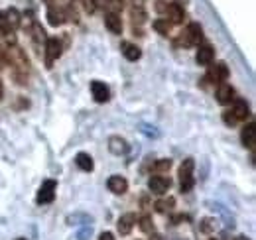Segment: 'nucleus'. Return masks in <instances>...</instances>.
Returning <instances> with one entry per match:
<instances>
[{
	"label": "nucleus",
	"mask_w": 256,
	"mask_h": 240,
	"mask_svg": "<svg viewBox=\"0 0 256 240\" xmlns=\"http://www.w3.org/2000/svg\"><path fill=\"white\" fill-rule=\"evenodd\" d=\"M193 168H195V162L191 158L183 160V164L179 168V179H181V191L183 193L191 191V187L195 183V179H193Z\"/></svg>",
	"instance_id": "1"
},
{
	"label": "nucleus",
	"mask_w": 256,
	"mask_h": 240,
	"mask_svg": "<svg viewBox=\"0 0 256 240\" xmlns=\"http://www.w3.org/2000/svg\"><path fill=\"white\" fill-rule=\"evenodd\" d=\"M59 57H61V42L57 38L46 40V61H48V65H51Z\"/></svg>",
	"instance_id": "2"
},
{
	"label": "nucleus",
	"mask_w": 256,
	"mask_h": 240,
	"mask_svg": "<svg viewBox=\"0 0 256 240\" xmlns=\"http://www.w3.org/2000/svg\"><path fill=\"white\" fill-rule=\"evenodd\" d=\"M209 67V79L211 81H215V83H223V81H227L229 79V67L223 63V61H219V63H211V65H207Z\"/></svg>",
	"instance_id": "3"
},
{
	"label": "nucleus",
	"mask_w": 256,
	"mask_h": 240,
	"mask_svg": "<svg viewBox=\"0 0 256 240\" xmlns=\"http://www.w3.org/2000/svg\"><path fill=\"white\" fill-rule=\"evenodd\" d=\"M55 189H57V183L53 179L44 181L42 187H40V193H38V201L40 203H51L55 199Z\"/></svg>",
	"instance_id": "4"
},
{
	"label": "nucleus",
	"mask_w": 256,
	"mask_h": 240,
	"mask_svg": "<svg viewBox=\"0 0 256 240\" xmlns=\"http://www.w3.org/2000/svg\"><path fill=\"white\" fill-rule=\"evenodd\" d=\"M183 36H185V44L187 46H199V42L203 40V28L197 22H191Z\"/></svg>",
	"instance_id": "5"
},
{
	"label": "nucleus",
	"mask_w": 256,
	"mask_h": 240,
	"mask_svg": "<svg viewBox=\"0 0 256 240\" xmlns=\"http://www.w3.org/2000/svg\"><path fill=\"white\" fill-rule=\"evenodd\" d=\"M170 185H172L170 179L164 177V175H154V177H150V181H148L150 191L156 193V195H166L168 189H170Z\"/></svg>",
	"instance_id": "6"
},
{
	"label": "nucleus",
	"mask_w": 256,
	"mask_h": 240,
	"mask_svg": "<svg viewBox=\"0 0 256 240\" xmlns=\"http://www.w3.org/2000/svg\"><path fill=\"white\" fill-rule=\"evenodd\" d=\"M106 187H108L110 193H114V195H122V193L128 191V181H126L122 175H112V177H108Z\"/></svg>",
	"instance_id": "7"
},
{
	"label": "nucleus",
	"mask_w": 256,
	"mask_h": 240,
	"mask_svg": "<svg viewBox=\"0 0 256 240\" xmlns=\"http://www.w3.org/2000/svg\"><path fill=\"white\" fill-rule=\"evenodd\" d=\"M134 224H136V215L134 213H126V215H122L118 218L116 228H118L120 234H130V230L134 228Z\"/></svg>",
	"instance_id": "8"
},
{
	"label": "nucleus",
	"mask_w": 256,
	"mask_h": 240,
	"mask_svg": "<svg viewBox=\"0 0 256 240\" xmlns=\"http://www.w3.org/2000/svg\"><path fill=\"white\" fill-rule=\"evenodd\" d=\"M91 93H93V98H95L97 102H106L108 96H110L108 87H106L104 83H101V81H93V83H91Z\"/></svg>",
	"instance_id": "9"
},
{
	"label": "nucleus",
	"mask_w": 256,
	"mask_h": 240,
	"mask_svg": "<svg viewBox=\"0 0 256 240\" xmlns=\"http://www.w3.org/2000/svg\"><path fill=\"white\" fill-rule=\"evenodd\" d=\"M213 57H215V51H213L211 46H201V48L197 49V55H195L197 65H203V67L211 65V63H213Z\"/></svg>",
	"instance_id": "10"
},
{
	"label": "nucleus",
	"mask_w": 256,
	"mask_h": 240,
	"mask_svg": "<svg viewBox=\"0 0 256 240\" xmlns=\"http://www.w3.org/2000/svg\"><path fill=\"white\" fill-rule=\"evenodd\" d=\"M215 96H217V102H221V104H229V102L234 100V91H232L230 85L221 83L219 89H217V95H215Z\"/></svg>",
	"instance_id": "11"
},
{
	"label": "nucleus",
	"mask_w": 256,
	"mask_h": 240,
	"mask_svg": "<svg viewBox=\"0 0 256 240\" xmlns=\"http://www.w3.org/2000/svg\"><path fill=\"white\" fill-rule=\"evenodd\" d=\"M166 20L170 22V24H181L183 22V8L179 6V4H170V6H166Z\"/></svg>",
	"instance_id": "12"
},
{
	"label": "nucleus",
	"mask_w": 256,
	"mask_h": 240,
	"mask_svg": "<svg viewBox=\"0 0 256 240\" xmlns=\"http://www.w3.org/2000/svg\"><path fill=\"white\" fill-rule=\"evenodd\" d=\"M104 26L110 30V34H122V20H120V16L118 14H114V12H108L106 16H104Z\"/></svg>",
	"instance_id": "13"
},
{
	"label": "nucleus",
	"mask_w": 256,
	"mask_h": 240,
	"mask_svg": "<svg viewBox=\"0 0 256 240\" xmlns=\"http://www.w3.org/2000/svg\"><path fill=\"white\" fill-rule=\"evenodd\" d=\"M232 116L236 118V120H246L248 116H250V108H248V104H246V100H240V98H236L234 100V104H232Z\"/></svg>",
	"instance_id": "14"
},
{
	"label": "nucleus",
	"mask_w": 256,
	"mask_h": 240,
	"mask_svg": "<svg viewBox=\"0 0 256 240\" xmlns=\"http://www.w3.org/2000/svg\"><path fill=\"white\" fill-rule=\"evenodd\" d=\"M240 138H242V144H244L246 148H254V144H256V126H254L252 122H248V124L242 128Z\"/></svg>",
	"instance_id": "15"
},
{
	"label": "nucleus",
	"mask_w": 256,
	"mask_h": 240,
	"mask_svg": "<svg viewBox=\"0 0 256 240\" xmlns=\"http://www.w3.org/2000/svg\"><path fill=\"white\" fill-rule=\"evenodd\" d=\"M122 55H124L128 61H138V59L142 57V51H140V48L134 46V44H124V46H122Z\"/></svg>",
	"instance_id": "16"
},
{
	"label": "nucleus",
	"mask_w": 256,
	"mask_h": 240,
	"mask_svg": "<svg viewBox=\"0 0 256 240\" xmlns=\"http://www.w3.org/2000/svg\"><path fill=\"white\" fill-rule=\"evenodd\" d=\"M4 20H6V24H8L10 30H16L20 26V22H22V16H20V12L16 8H8L4 12Z\"/></svg>",
	"instance_id": "17"
},
{
	"label": "nucleus",
	"mask_w": 256,
	"mask_h": 240,
	"mask_svg": "<svg viewBox=\"0 0 256 240\" xmlns=\"http://www.w3.org/2000/svg\"><path fill=\"white\" fill-rule=\"evenodd\" d=\"M108 150H110L112 154L120 156V154H124V152L128 150V146H126L124 138H120V136H112V138L108 140Z\"/></svg>",
	"instance_id": "18"
},
{
	"label": "nucleus",
	"mask_w": 256,
	"mask_h": 240,
	"mask_svg": "<svg viewBox=\"0 0 256 240\" xmlns=\"http://www.w3.org/2000/svg\"><path fill=\"white\" fill-rule=\"evenodd\" d=\"M75 164H77V168H79V169H83V171H93V168H95L93 158H91L89 154H85V152H79V154H77Z\"/></svg>",
	"instance_id": "19"
},
{
	"label": "nucleus",
	"mask_w": 256,
	"mask_h": 240,
	"mask_svg": "<svg viewBox=\"0 0 256 240\" xmlns=\"http://www.w3.org/2000/svg\"><path fill=\"white\" fill-rule=\"evenodd\" d=\"M63 18H65V16H63L61 10H55V8H50V10H48V20H50L51 26H55V28L61 26V24H63Z\"/></svg>",
	"instance_id": "20"
},
{
	"label": "nucleus",
	"mask_w": 256,
	"mask_h": 240,
	"mask_svg": "<svg viewBox=\"0 0 256 240\" xmlns=\"http://www.w3.org/2000/svg\"><path fill=\"white\" fill-rule=\"evenodd\" d=\"M174 205H176V199L174 197H168V199H160V201H156V211L158 213H168V211H172L174 209Z\"/></svg>",
	"instance_id": "21"
},
{
	"label": "nucleus",
	"mask_w": 256,
	"mask_h": 240,
	"mask_svg": "<svg viewBox=\"0 0 256 240\" xmlns=\"http://www.w3.org/2000/svg\"><path fill=\"white\" fill-rule=\"evenodd\" d=\"M154 30H156L158 34H162V36H168L170 30H172V24H170L168 20L160 18V20H154Z\"/></svg>",
	"instance_id": "22"
},
{
	"label": "nucleus",
	"mask_w": 256,
	"mask_h": 240,
	"mask_svg": "<svg viewBox=\"0 0 256 240\" xmlns=\"http://www.w3.org/2000/svg\"><path fill=\"white\" fill-rule=\"evenodd\" d=\"M138 224H140V230H142V232H146V234L154 232V222H152V218H150V216H142Z\"/></svg>",
	"instance_id": "23"
},
{
	"label": "nucleus",
	"mask_w": 256,
	"mask_h": 240,
	"mask_svg": "<svg viewBox=\"0 0 256 240\" xmlns=\"http://www.w3.org/2000/svg\"><path fill=\"white\" fill-rule=\"evenodd\" d=\"M124 2V0H106V2H104V6L110 10V12H114V14H118L120 10H122V4Z\"/></svg>",
	"instance_id": "24"
},
{
	"label": "nucleus",
	"mask_w": 256,
	"mask_h": 240,
	"mask_svg": "<svg viewBox=\"0 0 256 240\" xmlns=\"http://www.w3.org/2000/svg\"><path fill=\"white\" fill-rule=\"evenodd\" d=\"M172 168V160H160L158 164H156V171L158 173H164V171H168Z\"/></svg>",
	"instance_id": "25"
},
{
	"label": "nucleus",
	"mask_w": 256,
	"mask_h": 240,
	"mask_svg": "<svg viewBox=\"0 0 256 240\" xmlns=\"http://www.w3.org/2000/svg\"><path fill=\"white\" fill-rule=\"evenodd\" d=\"M34 40H36V42H40V40H46V32H44V30H42L38 24L34 26Z\"/></svg>",
	"instance_id": "26"
},
{
	"label": "nucleus",
	"mask_w": 256,
	"mask_h": 240,
	"mask_svg": "<svg viewBox=\"0 0 256 240\" xmlns=\"http://www.w3.org/2000/svg\"><path fill=\"white\" fill-rule=\"evenodd\" d=\"M223 120H225V122H227V124H230V126H232V124H236V122H238V120H236V118H234V116H232V112H230V110H229V112H225V114H223Z\"/></svg>",
	"instance_id": "27"
},
{
	"label": "nucleus",
	"mask_w": 256,
	"mask_h": 240,
	"mask_svg": "<svg viewBox=\"0 0 256 240\" xmlns=\"http://www.w3.org/2000/svg\"><path fill=\"white\" fill-rule=\"evenodd\" d=\"M85 10H87L89 14H93V12L97 10V2H95V0H85Z\"/></svg>",
	"instance_id": "28"
},
{
	"label": "nucleus",
	"mask_w": 256,
	"mask_h": 240,
	"mask_svg": "<svg viewBox=\"0 0 256 240\" xmlns=\"http://www.w3.org/2000/svg\"><path fill=\"white\" fill-rule=\"evenodd\" d=\"M201 228H203V230H207V232H209V230H213V228H215V220H213V218H205V220H203V224H201Z\"/></svg>",
	"instance_id": "29"
},
{
	"label": "nucleus",
	"mask_w": 256,
	"mask_h": 240,
	"mask_svg": "<svg viewBox=\"0 0 256 240\" xmlns=\"http://www.w3.org/2000/svg\"><path fill=\"white\" fill-rule=\"evenodd\" d=\"M99 240H114V234H112V232H102V234L99 236Z\"/></svg>",
	"instance_id": "30"
},
{
	"label": "nucleus",
	"mask_w": 256,
	"mask_h": 240,
	"mask_svg": "<svg viewBox=\"0 0 256 240\" xmlns=\"http://www.w3.org/2000/svg\"><path fill=\"white\" fill-rule=\"evenodd\" d=\"M150 240H164V236L158 232H150Z\"/></svg>",
	"instance_id": "31"
},
{
	"label": "nucleus",
	"mask_w": 256,
	"mask_h": 240,
	"mask_svg": "<svg viewBox=\"0 0 256 240\" xmlns=\"http://www.w3.org/2000/svg\"><path fill=\"white\" fill-rule=\"evenodd\" d=\"M236 240H250V238H246V236H236Z\"/></svg>",
	"instance_id": "32"
},
{
	"label": "nucleus",
	"mask_w": 256,
	"mask_h": 240,
	"mask_svg": "<svg viewBox=\"0 0 256 240\" xmlns=\"http://www.w3.org/2000/svg\"><path fill=\"white\" fill-rule=\"evenodd\" d=\"M18 240H26V238H18Z\"/></svg>",
	"instance_id": "33"
},
{
	"label": "nucleus",
	"mask_w": 256,
	"mask_h": 240,
	"mask_svg": "<svg viewBox=\"0 0 256 240\" xmlns=\"http://www.w3.org/2000/svg\"><path fill=\"white\" fill-rule=\"evenodd\" d=\"M46 2H51V0H46Z\"/></svg>",
	"instance_id": "34"
},
{
	"label": "nucleus",
	"mask_w": 256,
	"mask_h": 240,
	"mask_svg": "<svg viewBox=\"0 0 256 240\" xmlns=\"http://www.w3.org/2000/svg\"><path fill=\"white\" fill-rule=\"evenodd\" d=\"M209 240H215V238H209Z\"/></svg>",
	"instance_id": "35"
}]
</instances>
